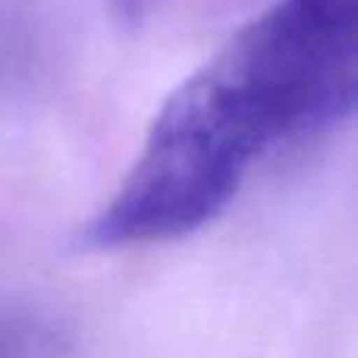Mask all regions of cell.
<instances>
[{
  "label": "cell",
  "instance_id": "1",
  "mask_svg": "<svg viewBox=\"0 0 358 358\" xmlns=\"http://www.w3.org/2000/svg\"><path fill=\"white\" fill-rule=\"evenodd\" d=\"M355 98L358 0H273L167 98L79 245L120 252L208 227L277 145L343 123Z\"/></svg>",
  "mask_w": 358,
  "mask_h": 358
},
{
  "label": "cell",
  "instance_id": "2",
  "mask_svg": "<svg viewBox=\"0 0 358 358\" xmlns=\"http://www.w3.org/2000/svg\"><path fill=\"white\" fill-rule=\"evenodd\" d=\"M110 3V13L126 25H136L142 19H148L164 0H107Z\"/></svg>",
  "mask_w": 358,
  "mask_h": 358
},
{
  "label": "cell",
  "instance_id": "3",
  "mask_svg": "<svg viewBox=\"0 0 358 358\" xmlns=\"http://www.w3.org/2000/svg\"><path fill=\"white\" fill-rule=\"evenodd\" d=\"M19 352H22L19 334L10 327H0V358H19Z\"/></svg>",
  "mask_w": 358,
  "mask_h": 358
}]
</instances>
